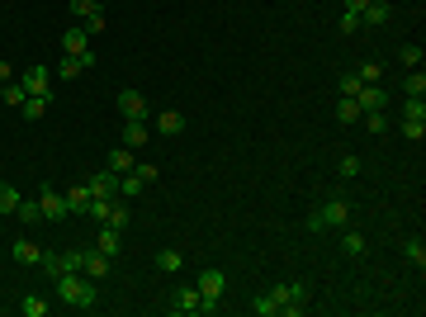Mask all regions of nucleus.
I'll return each instance as SVG.
<instances>
[{"label":"nucleus","instance_id":"nucleus-7","mask_svg":"<svg viewBox=\"0 0 426 317\" xmlns=\"http://www.w3.org/2000/svg\"><path fill=\"white\" fill-rule=\"evenodd\" d=\"M284 303H289V280H284V285H275L270 294H261V299L252 303V313H256V317H275Z\"/></svg>","mask_w":426,"mask_h":317},{"label":"nucleus","instance_id":"nucleus-24","mask_svg":"<svg viewBox=\"0 0 426 317\" xmlns=\"http://www.w3.org/2000/svg\"><path fill=\"white\" fill-rule=\"evenodd\" d=\"M403 90H408V100H422V95H426V76H422V66H412V76H403Z\"/></svg>","mask_w":426,"mask_h":317},{"label":"nucleus","instance_id":"nucleus-40","mask_svg":"<svg viewBox=\"0 0 426 317\" xmlns=\"http://www.w3.org/2000/svg\"><path fill=\"white\" fill-rule=\"evenodd\" d=\"M350 175H360V157L346 152V157H341V180H350Z\"/></svg>","mask_w":426,"mask_h":317},{"label":"nucleus","instance_id":"nucleus-27","mask_svg":"<svg viewBox=\"0 0 426 317\" xmlns=\"http://www.w3.org/2000/svg\"><path fill=\"white\" fill-rule=\"evenodd\" d=\"M341 251H346V256H350V261H360V256H365V251H369V241H365V237H360V232H346V237H341Z\"/></svg>","mask_w":426,"mask_h":317},{"label":"nucleus","instance_id":"nucleus-18","mask_svg":"<svg viewBox=\"0 0 426 317\" xmlns=\"http://www.w3.org/2000/svg\"><path fill=\"white\" fill-rule=\"evenodd\" d=\"M389 19H394V10H389V5H384V0H369V5H365L360 10V24H389Z\"/></svg>","mask_w":426,"mask_h":317},{"label":"nucleus","instance_id":"nucleus-21","mask_svg":"<svg viewBox=\"0 0 426 317\" xmlns=\"http://www.w3.org/2000/svg\"><path fill=\"white\" fill-rule=\"evenodd\" d=\"M147 143H152L147 124H124V147H147Z\"/></svg>","mask_w":426,"mask_h":317},{"label":"nucleus","instance_id":"nucleus-11","mask_svg":"<svg viewBox=\"0 0 426 317\" xmlns=\"http://www.w3.org/2000/svg\"><path fill=\"white\" fill-rule=\"evenodd\" d=\"M85 190H90V199H114V194H119V175L105 166V171L90 175V185H85Z\"/></svg>","mask_w":426,"mask_h":317},{"label":"nucleus","instance_id":"nucleus-5","mask_svg":"<svg viewBox=\"0 0 426 317\" xmlns=\"http://www.w3.org/2000/svg\"><path fill=\"white\" fill-rule=\"evenodd\" d=\"M403 138H412V143L426 138V104L422 100H408V109H403Z\"/></svg>","mask_w":426,"mask_h":317},{"label":"nucleus","instance_id":"nucleus-45","mask_svg":"<svg viewBox=\"0 0 426 317\" xmlns=\"http://www.w3.org/2000/svg\"><path fill=\"white\" fill-rule=\"evenodd\" d=\"M341 5H346L350 15H360V10H365V5H369V0H341Z\"/></svg>","mask_w":426,"mask_h":317},{"label":"nucleus","instance_id":"nucleus-34","mask_svg":"<svg viewBox=\"0 0 426 317\" xmlns=\"http://www.w3.org/2000/svg\"><path fill=\"white\" fill-rule=\"evenodd\" d=\"M66 5H71V19H81V24L100 10V0H66Z\"/></svg>","mask_w":426,"mask_h":317},{"label":"nucleus","instance_id":"nucleus-36","mask_svg":"<svg viewBox=\"0 0 426 317\" xmlns=\"http://www.w3.org/2000/svg\"><path fill=\"white\" fill-rule=\"evenodd\" d=\"M398 57H403V66H422V48H417V43H403V52H398Z\"/></svg>","mask_w":426,"mask_h":317},{"label":"nucleus","instance_id":"nucleus-37","mask_svg":"<svg viewBox=\"0 0 426 317\" xmlns=\"http://www.w3.org/2000/svg\"><path fill=\"white\" fill-rule=\"evenodd\" d=\"M355 76H360L365 85H379V76H384V66H379V62H365L360 71H355Z\"/></svg>","mask_w":426,"mask_h":317},{"label":"nucleus","instance_id":"nucleus-39","mask_svg":"<svg viewBox=\"0 0 426 317\" xmlns=\"http://www.w3.org/2000/svg\"><path fill=\"white\" fill-rule=\"evenodd\" d=\"M289 303H308V285L303 280H289Z\"/></svg>","mask_w":426,"mask_h":317},{"label":"nucleus","instance_id":"nucleus-6","mask_svg":"<svg viewBox=\"0 0 426 317\" xmlns=\"http://www.w3.org/2000/svg\"><path fill=\"white\" fill-rule=\"evenodd\" d=\"M95 66V52H81V57H71V52H62V62H57V71H52V80H76L81 71H90Z\"/></svg>","mask_w":426,"mask_h":317},{"label":"nucleus","instance_id":"nucleus-42","mask_svg":"<svg viewBox=\"0 0 426 317\" xmlns=\"http://www.w3.org/2000/svg\"><path fill=\"white\" fill-rule=\"evenodd\" d=\"M81 29H85V33H100V29H105V10H95V15L85 19V24H81Z\"/></svg>","mask_w":426,"mask_h":317},{"label":"nucleus","instance_id":"nucleus-43","mask_svg":"<svg viewBox=\"0 0 426 317\" xmlns=\"http://www.w3.org/2000/svg\"><path fill=\"white\" fill-rule=\"evenodd\" d=\"M360 29V15H350V10H341V33H355Z\"/></svg>","mask_w":426,"mask_h":317},{"label":"nucleus","instance_id":"nucleus-1","mask_svg":"<svg viewBox=\"0 0 426 317\" xmlns=\"http://www.w3.org/2000/svg\"><path fill=\"white\" fill-rule=\"evenodd\" d=\"M52 285H57V299L71 303V308H81V313L100 308V285H95L90 275H81V270H71V275H62V280H52Z\"/></svg>","mask_w":426,"mask_h":317},{"label":"nucleus","instance_id":"nucleus-9","mask_svg":"<svg viewBox=\"0 0 426 317\" xmlns=\"http://www.w3.org/2000/svg\"><path fill=\"white\" fill-rule=\"evenodd\" d=\"M38 208H43L47 222H62L66 218V194L62 190H47V185H43V190H38Z\"/></svg>","mask_w":426,"mask_h":317},{"label":"nucleus","instance_id":"nucleus-23","mask_svg":"<svg viewBox=\"0 0 426 317\" xmlns=\"http://www.w3.org/2000/svg\"><path fill=\"white\" fill-rule=\"evenodd\" d=\"M360 104H355V95H341V104H336V119H341V124H360Z\"/></svg>","mask_w":426,"mask_h":317},{"label":"nucleus","instance_id":"nucleus-13","mask_svg":"<svg viewBox=\"0 0 426 317\" xmlns=\"http://www.w3.org/2000/svg\"><path fill=\"white\" fill-rule=\"evenodd\" d=\"M95 251L119 256V251H124V232H119V227H110V222H100V237H95Z\"/></svg>","mask_w":426,"mask_h":317},{"label":"nucleus","instance_id":"nucleus-33","mask_svg":"<svg viewBox=\"0 0 426 317\" xmlns=\"http://www.w3.org/2000/svg\"><path fill=\"white\" fill-rule=\"evenodd\" d=\"M19 313L24 317H47V303L38 299V294H29V299H19Z\"/></svg>","mask_w":426,"mask_h":317},{"label":"nucleus","instance_id":"nucleus-44","mask_svg":"<svg viewBox=\"0 0 426 317\" xmlns=\"http://www.w3.org/2000/svg\"><path fill=\"white\" fill-rule=\"evenodd\" d=\"M5 80H15V66H10L5 57H0V85H5Z\"/></svg>","mask_w":426,"mask_h":317},{"label":"nucleus","instance_id":"nucleus-16","mask_svg":"<svg viewBox=\"0 0 426 317\" xmlns=\"http://www.w3.org/2000/svg\"><path fill=\"white\" fill-rule=\"evenodd\" d=\"M152 128H157L161 138H175V133L185 128V114H180V109H161L157 119H152Z\"/></svg>","mask_w":426,"mask_h":317},{"label":"nucleus","instance_id":"nucleus-25","mask_svg":"<svg viewBox=\"0 0 426 317\" xmlns=\"http://www.w3.org/2000/svg\"><path fill=\"white\" fill-rule=\"evenodd\" d=\"M66 194V213H85V204H90V190L85 185H76V190H62Z\"/></svg>","mask_w":426,"mask_h":317},{"label":"nucleus","instance_id":"nucleus-17","mask_svg":"<svg viewBox=\"0 0 426 317\" xmlns=\"http://www.w3.org/2000/svg\"><path fill=\"white\" fill-rule=\"evenodd\" d=\"M355 104L369 114V109H384V104H389V95H384V85H360V90H355Z\"/></svg>","mask_w":426,"mask_h":317},{"label":"nucleus","instance_id":"nucleus-41","mask_svg":"<svg viewBox=\"0 0 426 317\" xmlns=\"http://www.w3.org/2000/svg\"><path fill=\"white\" fill-rule=\"evenodd\" d=\"M360 85H365V80L355 76V71H350V76H341V95H355V90H360Z\"/></svg>","mask_w":426,"mask_h":317},{"label":"nucleus","instance_id":"nucleus-28","mask_svg":"<svg viewBox=\"0 0 426 317\" xmlns=\"http://www.w3.org/2000/svg\"><path fill=\"white\" fill-rule=\"evenodd\" d=\"M47 104H52V100H43V95H29V100H24V109H19V114H24L29 124H38V119H43V114H47Z\"/></svg>","mask_w":426,"mask_h":317},{"label":"nucleus","instance_id":"nucleus-31","mask_svg":"<svg viewBox=\"0 0 426 317\" xmlns=\"http://www.w3.org/2000/svg\"><path fill=\"white\" fill-rule=\"evenodd\" d=\"M110 171H114V175L133 171V152H128V147H119V152H110Z\"/></svg>","mask_w":426,"mask_h":317},{"label":"nucleus","instance_id":"nucleus-4","mask_svg":"<svg viewBox=\"0 0 426 317\" xmlns=\"http://www.w3.org/2000/svg\"><path fill=\"white\" fill-rule=\"evenodd\" d=\"M114 109L124 114V124H147V119H152V109H147V100H142L138 90H119Z\"/></svg>","mask_w":426,"mask_h":317},{"label":"nucleus","instance_id":"nucleus-29","mask_svg":"<svg viewBox=\"0 0 426 317\" xmlns=\"http://www.w3.org/2000/svg\"><path fill=\"white\" fill-rule=\"evenodd\" d=\"M360 119H365V128H369L374 138H384V133H389V114H384V109H369V114H360Z\"/></svg>","mask_w":426,"mask_h":317},{"label":"nucleus","instance_id":"nucleus-38","mask_svg":"<svg viewBox=\"0 0 426 317\" xmlns=\"http://www.w3.org/2000/svg\"><path fill=\"white\" fill-rule=\"evenodd\" d=\"M133 171H138L142 180H147V185H157V175H161L157 166H152V161H133Z\"/></svg>","mask_w":426,"mask_h":317},{"label":"nucleus","instance_id":"nucleus-22","mask_svg":"<svg viewBox=\"0 0 426 317\" xmlns=\"http://www.w3.org/2000/svg\"><path fill=\"white\" fill-rule=\"evenodd\" d=\"M128 218H133V213H128V199H110V218H105V222L124 232V227H128Z\"/></svg>","mask_w":426,"mask_h":317},{"label":"nucleus","instance_id":"nucleus-2","mask_svg":"<svg viewBox=\"0 0 426 317\" xmlns=\"http://www.w3.org/2000/svg\"><path fill=\"white\" fill-rule=\"evenodd\" d=\"M350 222V204L346 199H327L322 208L308 213V232H327V227H346Z\"/></svg>","mask_w":426,"mask_h":317},{"label":"nucleus","instance_id":"nucleus-20","mask_svg":"<svg viewBox=\"0 0 426 317\" xmlns=\"http://www.w3.org/2000/svg\"><path fill=\"white\" fill-rule=\"evenodd\" d=\"M0 100H5L10 109H24V100H29V90H24V85H19V76H15V80H5V85H0Z\"/></svg>","mask_w":426,"mask_h":317},{"label":"nucleus","instance_id":"nucleus-10","mask_svg":"<svg viewBox=\"0 0 426 317\" xmlns=\"http://www.w3.org/2000/svg\"><path fill=\"white\" fill-rule=\"evenodd\" d=\"M110 270H114V256H105V251H81V275H90L95 285H100Z\"/></svg>","mask_w":426,"mask_h":317},{"label":"nucleus","instance_id":"nucleus-15","mask_svg":"<svg viewBox=\"0 0 426 317\" xmlns=\"http://www.w3.org/2000/svg\"><path fill=\"white\" fill-rule=\"evenodd\" d=\"M62 52H71V57H81V52H90V33L81 29V24H71V29L62 33Z\"/></svg>","mask_w":426,"mask_h":317},{"label":"nucleus","instance_id":"nucleus-8","mask_svg":"<svg viewBox=\"0 0 426 317\" xmlns=\"http://www.w3.org/2000/svg\"><path fill=\"white\" fill-rule=\"evenodd\" d=\"M19 85H24L29 95H43V100H52V71H47V66H29V71L19 76Z\"/></svg>","mask_w":426,"mask_h":317},{"label":"nucleus","instance_id":"nucleus-26","mask_svg":"<svg viewBox=\"0 0 426 317\" xmlns=\"http://www.w3.org/2000/svg\"><path fill=\"white\" fill-rule=\"evenodd\" d=\"M15 218H19V222H29V227H33V222H43V208H38V199H19Z\"/></svg>","mask_w":426,"mask_h":317},{"label":"nucleus","instance_id":"nucleus-12","mask_svg":"<svg viewBox=\"0 0 426 317\" xmlns=\"http://www.w3.org/2000/svg\"><path fill=\"white\" fill-rule=\"evenodd\" d=\"M171 313H204V294H199L194 285L175 289V299H171Z\"/></svg>","mask_w":426,"mask_h":317},{"label":"nucleus","instance_id":"nucleus-30","mask_svg":"<svg viewBox=\"0 0 426 317\" xmlns=\"http://www.w3.org/2000/svg\"><path fill=\"white\" fill-rule=\"evenodd\" d=\"M185 265V261H180V251H175V246H166V251H157V270H166V275H175V270Z\"/></svg>","mask_w":426,"mask_h":317},{"label":"nucleus","instance_id":"nucleus-35","mask_svg":"<svg viewBox=\"0 0 426 317\" xmlns=\"http://www.w3.org/2000/svg\"><path fill=\"white\" fill-rule=\"evenodd\" d=\"M15 208H19V190L0 180V213H15Z\"/></svg>","mask_w":426,"mask_h":317},{"label":"nucleus","instance_id":"nucleus-14","mask_svg":"<svg viewBox=\"0 0 426 317\" xmlns=\"http://www.w3.org/2000/svg\"><path fill=\"white\" fill-rule=\"evenodd\" d=\"M10 256H15L19 265H38V261H43V246H38V241H29V237H15Z\"/></svg>","mask_w":426,"mask_h":317},{"label":"nucleus","instance_id":"nucleus-3","mask_svg":"<svg viewBox=\"0 0 426 317\" xmlns=\"http://www.w3.org/2000/svg\"><path fill=\"white\" fill-rule=\"evenodd\" d=\"M194 289L204 294V313H218V303H223V289H227V275L208 265V270H199V275H194Z\"/></svg>","mask_w":426,"mask_h":317},{"label":"nucleus","instance_id":"nucleus-32","mask_svg":"<svg viewBox=\"0 0 426 317\" xmlns=\"http://www.w3.org/2000/svg\"><path fill=\"white\" fill-rule=\"evenodd\" d=\"M403 251H408L412 265H426V241L422 237H408V241H403Z\"/></svg>","mask_w":426,"mask_h":317},{"label":"nucleus","instance_id":"nucleus-19","mask_svg":"<svg viewBox=\"0 0 426 317\" xmlns=\"http://www.w3.org/2000/svg\"><path fill=\"white\" fill-rule=\"evenodd\" d=\"M142 190H147V180H142L138 171H124V175H119V199H138Z\"/></svg>","mask_w":426,"mask_h":317}]
</instances>
